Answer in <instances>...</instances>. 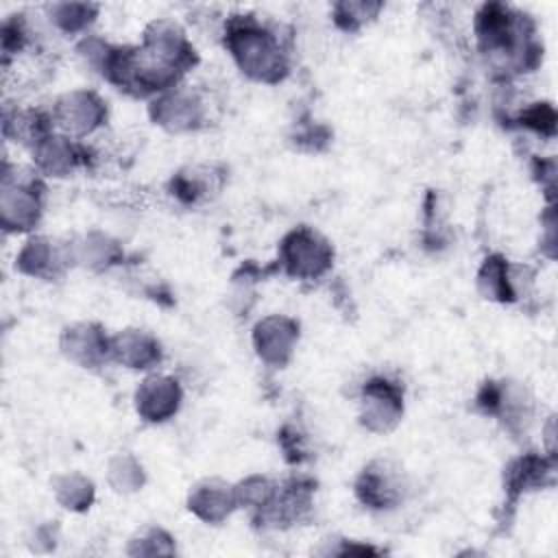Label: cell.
<instances>
[{
    "mask_svg": "<svg viewBox=\"0 0 558 558\" xmlns=\"http://www.w3.org/2000/svg\"><path fill=\"white\" fill-rule=\"evenodd\" d=\"M225 44L240 70L251 78L277 83L288 72V59L279 35L259 24L253 15H233L227 24Z\"/></svg>",
    "mask_w": 558,
    "mask_h": 558,
    "instance_id": "cell-1",
    "label": "cell"
},
{
    "mask_svg": "<svg viewBox=\"0 0 558 558\" xmlns=\"http://www.w3.org/2000/svg\"><path fill=\"white\" fill-rule=\"evenodd\" d=\"M331 246L312 229H294L281 244V264L292 277L312 279L323 275L331 264Z\"/></svg>",
    "mask_w": 558,
    "mask_h": 558,
    "instance_id": "cell-2",
    "label": "cell"
},
{
    "mask_svg": "<svg viewBox=\"0 0 558 558\" xmlns=\"http://www.w3.org/2000/svg\"><path fill=\"white\" fill-rule=\"evenodd\" d=\"M41 203L35 179L13 177L4 170L0 194V220L7 231H28L39 222Z\"/></svg>",
    "mask_w": 558,
    "mask_h": 558,
    "instance_id": "cell-3",
    "label": "cell"
},
{
    "mask_svg": "<svg viewBox=\"0 0 558 558\" xmlns=\"http://www.w3.org/2000/svg\"><path fill=\"white\" fill-rule=\"evenodd\" d=\"M401 388L388 379H371L364 386L362 423L373 432H386L397 425L401 416Z\"/></svg>",
    "mask_w": 558,
    "mask_h": 558,
    "instance_id": "cell-4",
    "label": "cell"
},
{
    "mask_svg": "<svg viewBox=\"0 0 558 558\" xmlns=\"http://www.w3.org/2000/svg\"><path fill=\"white\" fill-rule=\"evenodd\" d=\"M107 116L105 102L94 92H70L54 105V120L70 133H92Z\"/></svg>",
    "mask_w": 558,
    "mask_h": 558,
    "instance_id": "cell-5",
    "label": "cell"
},
{
    "mask_svg": "<svg viewBox=\"0 0 558 558\" xmlns=\"http://www.w3.org/2000/svg\"><path fill=\"white\" fill-rule=\"evenodd\" d=\"M150 116L170 131L196 129L203 122V102L194 92L172 89L153 102Z\"/></svg>",
    "mask_w": 558,
    "mask_h": 558,
    "instance_id": "cell-6",
    "label": "cell"
},
{
    "mask_svg": "<svg viewBox=\"0 0 558 558\" xmlns=\"http://www.w3.org/2000/svg\"><path fill=\"white\" fill-rule=\"evenodd\" d=\"M403 484L388 462L377 460L368 464L357 480V495L371 508H390L401 499Z\"/></svg>",
    "mask_w": 558,
    "mask_h": 558,
    "instance_id": "cell-7",
    "label": "cell"
},
{
    "mask_svg": "<svg viewBox=\"0 0 558 558\" xmlns=\"http://www.w3.org/2000/svg\"><path fill=\"white\" fill-rule=\"evenodd\" d=\"M296 336H299V327L294 320L286 316H268L255 327L253 338H255L259 357L264 362L281 366L288 362Z\"/></svg>",
    "mask_w": 558,
    "mask_h": 558,
    "instance_id": "cell-8",
    "label": "cell"
},
{
    "mask_svg": "<svg viewBox=\"0 0 558 558\" xmlns=\"http://www.w3.org/2000/svg\"><path fill=\"white\" fill-rule=\"evenodd\" d=\"M135 401H137V412L146 421L157 423V421H166L177 412L181 401V390L174 379L155 375L142 381V386L137 388Z\"/></svg>",
    "mask_w": 558,
    "mask_h": 558,
    "instance_id": "cell-9",
    "label": "cell"
},
{
    "mask_svg": "<svg viewBox=\"0 0 558 558\" xmlns=\"http://www.w3.org/2000/svg\"><path fill=\"white\" fill-rule=\"evenodd\" d=\"M33 155L37 166L52 177L70 174L85 157L81 146L72 144L63 135H46L39 144L33 146Z\"/></svg>",
    "mask_w": 558,
    "mask_h": 558,
    "instance_id": "cell-10",
    "label": "cell"
},
{
    "mask_svg": "<svg viewBox=\"0 0 558 558\" xmlns=\"http://www.w3.org/2000/svg\"><path fill=\"white\" fill-rule=\"evenodd\" d=\"M61 347L68 357L83 366H96L109 351L107 338L94 325H74L63 331Z\"/></svg>",
    "mask_w": 558,
    "mask_h": 558,
    "instance_id": "cell-11",
    "label": "cell"
},
{
    "mask_svg": "<svg viewBox=\"0 0 558 558\" xmlns=\"http://www.w3.org/2000/svg\"><path fill=\"white\" fill-rule=\"evenodd\" d=\"M65 257L48 238H31L24 248L20 251L15 266L33 277L52 279L59 275V268L63 266Z\"/></svg>",
    "mask_w": 558,
    "mask_h": 558,
    "instance_id": "cell-12",
    "label": "cell"
},
{
    "mask_svg": "<svg viewBox=\"0 0 558 558\" xmlns=\"http://www.w3.org/2000/svg\"><path fill=\"white\" fill-rule=\"evenodd\" d=\"M109 351L118 362L126 364L129 368H148L150 364L159 362V342L148 333L135 329L118 333L111 340Z\"/></svg>",
    "mask_w": 558,
    "mask_h": 558,
    "instance_id": "cell-13",
    "label": "cell"
},
{
    "mask_svg": "<svg viewBox=\"0 0 558 558\" xmlns=\"http://www.w3.org/2000/svg\"><path fill=\"white\" fill-rule=\"evenodd\" d=\"M233 504H238L235 488L231 490L229 486L216 480L196 486V490L190 497V510H194L198 517L207 521H220L233 508Z\"/></svg>",
    "mask_w": 558,
    "mask_h": 558,
    "instance_id": "cell-14",
    "label": "cell"
},
{
    "mask_svg": "<svg viewBox=\"0 0 558 558\" xmlns=\"http://www.w3.org/2000/svg\"><path fill=\"white\" fill-rule=\"evenodd\" d=\"M477 283H480V290H482V294L486 299H499V301L514 299L512 277H510L508 264L504 259H499V257L486 259V264L480 270Z\"/></svg>",
    "mask_w": 558,
    "mask_h": 558,
    "instance_id": "cell-15",
    "label": "cell"
},
{
    "mask_svg": "<svg viewBox=\"0 0 558 558\" xmlns=\"http://www.w3.org/2000/svg\"><path fill=\"white\" fill-rule=\"evenodd\" d=\"M96 7L94 4H68V2H61V4H50L48 7V15H50V22L57 24L61 31L65 33H76V31H83L85 26H89L96 17Z\"/></svg>",
    "mask_w": 558,
    "mask_h": 558,
    "instance_id": "cell-16",
    "label": "cell"
},
{
    "mask_svg": "<svg viewBox=\"0 0 558 558\" xmlns=\"http://www.w3.org/2000/svg\"><path fill=\"white\" fill-rule=\"evenodd\" d=\"M381 4H371V2H340L333 7V17L338 26L344 31H355L371 17L379 13Z\"/></svg>",
    "mask_w": 558,
    "mask_h": 558,
    "instance_id": "cell-17",
    "label": "cell"
},
{
    "mask_svg": "<svg viewBox=\"0 0 558 558\" xmlns=\"http://www.w3.org/2000/svg\"><path fill=\"white\" fill-rule=\"evenodd\" d=\"M59 499L65 508H85L92 501V484L81 475H68L57 486Z\"/></svg>",
    "mask_w": 558,
    "mask_h": 558,
    "instance_id": "cell-18",
    "label": "cell"
}]
</instances>
